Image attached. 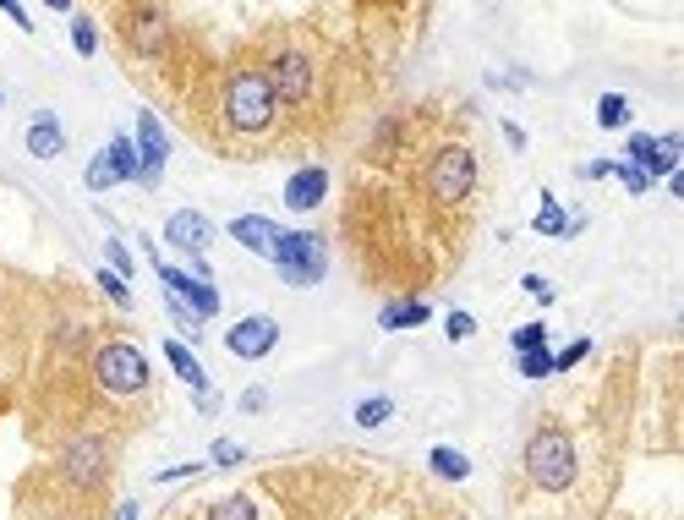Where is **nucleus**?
Listing matches in <instances>:
<instances>
[{
    "mask_svg": "<svg viewBox=\"0 0 684 520\" xmlns=\"http://www.w3.org/2000/svg\"><path fill=\"white\" fill-rule=\"evenodd\" d=\"M225 126L230 132H241V137H252V132H269L274 126V115H280V94L269 88V77L263 72H230V83H225Z\"/></svg>",
    "mask_w": 684,
    "mask_h": 520,
    "instance_id": "obj_1",
    "label": "nucleus"
},
{
    "mask_svg": "<svg viewBox=\"0 0 684 520\" xmlns=\"http://www.w3.org/2000/svg\"><path fill=\"white\" fill-rule=\"evenodd\" d=\"M269 263L285 285L307 291V285H323V274H329V241H323L318 230H280Z\"/></svg>",
    "mask_w": 684,
    "mask_h": 520,
    "instance_id": "obj_2",
    "label": "nucleus"
},
{
    "mask_svg": "<svg viewBox=\"0 0 684 520\" xmlns=\"http://www.w3.org/2000/svg\"><path fill=\"white\" fill-rule=\"evenodd\" d=\"M526 477L537 482L542 493H564L575 482V444L564 427L542 422L537 433L526 438Z\"/></svg>",
    "mask_w": 684,
    "mask_h": 520,
    "instance_id": "obj_3",
    "label": "nucleus"
},
{
    "mask_svg": "<svg viewBox=\"0 0 684 520\" xmlns=\"http://www.w3.org/2000/svg\"><path fill=\"white\" fill-rule=\"evenodd\" d=\"M94 378H99L104 395L132 400V395H148V384H154V367H148V356L137 351L132 340H104L99 351H94Z\"/></svg>",
    "mask_w": 684,
    "mask_h": 520,
    "instance_id": "obj_4",
    "label": "nucleus"
},
{
    "mask_svg": "<svg viewBox=\"0 0 684 520\" xmlns=\"http://www.w3.org/2000/svg\"><path fill=\"white\" fill-rule=\"evenodd\" d=\"M422 181H427V198H433L438 208H455V203L471 198V187H477V159H471L466 143H444L433 159H427Z\"/></svg>",
    "mask_w": 684,
    "mask_h": 520,
    "instance_id": "obj_5",
    "label": "nucleus"
},
{
    "mask_svg": "<svg viewBox=\"0 0 684 520\" xmlns=\"http://www.w3.org/2000/svg\"><path fill=\"white\" fill-rule=\"evenodd\" d=\"M61 471L72 488H94L104 482V471H110V438L104 433H77L72 444L61 449Z\"/></svg>",
    "mask_w": 684,
    "mask_h": 520,
    "instance_id": "obj_6",
    "label": "nucleus"
},
{
    "mask_svg": "<svg viewBox=\"0 0 684 520\" xmlns=\"http://www.w3.org/2000/svg\"><path fill=\"white\" fill-rule=\"evenodd\" d=\"M137 187L143 192H154L159 181H165V159H170V137H165V126H159V115L154 110H137Z\"/></svg>",
    "mask_w": 684,
    "mask_h": 520,
    "instance_id": "obj_7",
    "label": "nucleus"
},
{
    "mask_svg": "<svg viewBox=\"0 0 684 520\" xmlns=\"http://www.w3.org/2000/svg\"><path fill=\"white\" fill-rule=\"evenodd\" d=\"M263 77H269V88H274L285 104H307L312 94H318V72H312V61H307L301 50H280Z\"/></svg>",
    "mask_w": 684,
    "mask_h": 520,
    "instance_id": "obj_8",
    "label": "nucleus"
},
{
    "mask_svg": "<svg viewBox=\"0 0 684 520\" xmlns=\"http://www.w3.org/2000/svg\"><path fill=\"white\" fill-rule=\"evenodd\" d=\"M274 345H280V323L263 318V312H252V318H241V323L225 329V351L241 356V362H263Z\"/></svg>",
    "mask_w": 684,
    "mask_h": 520,
    "instance_id": "obj_9",
    "label": "nucleus"
},
{
    "mask_svg": "<svg viewBox=\"0 0 684 520\" xmlns=\"http://www.w3.org/2000/svg\"><path fill=\"white\" fill-rule=\"evenodd\" d=\"M154 274H159V285H165L170 296H181V302H187L203 323L219 312V291H214V280H192L187 269H176V263H154Z\"/></svg>",
    "mask_w": 684,
    "mask_h": 520,
    "instance_id": "obj_10",
    "label": "nucleus"
},
{
    "mask_svg": "<svg viewBox=\"0 0 684 520\" xmlns=\"http://www.w3.org/2000/svg\"><path fill=\"white\" fill-rule=\"evenodd\" d=\"M165 241L176 252H187V258H203V252L214 247V225H208V214H197V208H176V214L165 219Z\"/></svg>",
    "mask_w": 684,
    "mask_h": 520,
    "instance_id": "obj_11",
    "label": "nucleus"
},
{
    "mask_svg": "<svg viewBox=\"0 0 684 520\" xmlns=\"http://www.w3.org/2000/svg\"><path fill=\"white\" fill-rule=\"evenodd\" d=\"M323 198H329V170L323 165H301L285 181V208L291 214H312V208H323Z\"/></svg>",
    "mask_w": 684,
    "mask_h": 520,
    "instance_id": "obj_12",
    "label": "nucleus"
},
{
    "mask_svg": "<svg viewBox=\"0 0 684 520\" xmlns=\"http://www.w3.org/2000/svg\"><path fill=\"white\" fill-rule=\"evenodd\" d=\"M126 44H132L137 55H159L170 44V22L159 6H137L132 11V28H126Z\"/></svg>",
    "mask_w": 684,
    "mask_h": 520,
    "instance_id": "obj_13",
    "label": "nucleus"
},
{
    "mask_svg": "<svg viewBox=\"0 0 684 520\" xmlns=\"http://www.w3.org/2000/svg\"><path fill=\"white\" fill-rule=\"evenodd\" d=\"M28 154L33 159H61L66 154V126H61L55 110H39L28 121Z\"/></svg>",
    "mask_w": 684,
    "mask_h": 520,
    "instance_id": "obj_14",
    "label": "nucleus"
},
{
    "mask_svg": "<svg viewBox=\"0 0 684 520\" xmlns=\"http://www.w3.org/2000/svg\"><path fill=\"white\" fill-rule=\"evenodd\" d=\"M274 236H280V219H269V214H241V219H230V241H236V247H247V252H263V258H269V252H274Z\"/></svg>",
    "mask_w": 684,
    "mask_h": 520,
    "instance_id": "obj_15",
    "label": "nucleus"
},
{
    "mask_svg": "<svg viewBox=\"0 0 684 520\" xmlns=\"http://www.w3.org/2000/svg\"><path fill=\"white\" fill-rule=\"evenodd\" d=\"M427 318H433V307H427L422 296H400V302H389L384 312H378V329L400 334V329H422Z\"/></svg>",
    "mask_w": 684,
    "mask_h": 520,
    "instance_id": "obj_16",
    "label": "nucleus"
},
{
    "mask_svg": "<svg viewBox=\"0 0 684 520\" xmlns=\"http://www.w3.org/2000/svg\"><path fill=\"white\" fill-rule=\"evenodd\" d=\"M159 351H165L170 373H176L181 384H192V395H197V389H214V384H208V373H203V362H197V351H192L187 340H165Z\"/></svg>",
    "mask_w": 684,
    "mask_h": 520,
    "instance_id": "obj_17",
    "label": "nucleus"
},
{
    "mask_svg": "<svg viewBox=\"0 0 684 520\" xmlns=\"http://www.w3.org/2000/svg\"><path fill=\"white\" fill-rule=\"evenodd\" d=\"M427 471H433L438 482H466L471 477V460L460 455V449H449V444H438L433 455H427Z\"/></svg>",
    "mask_w": 684,
    "mask_h": 520,
    "instance_id": "obj_18",
    "label": "nucleus"
},
{
    "mask_svg": "<svg viewBox=\"0 0 684 520\" xmlns=\"http://www.w3.org/2000/svg\"><path fill=\"white\" fill-rule=\"evenodd\" d=\"M531 230H537V236H570V214L559 208V198H553V192H542V203H537V219H531Z\"/></svg>",
    "mask_w": 684,
    "mask_h": 520,
    "instance_id": "obj_19",
    "label": "nucleus"
},
{
    "mask_svg": "<svg viewBox=\"0 0 684 520\" xmlns=\"http://www.w3.org/2000/svg\"><path fill=\"white\" fill-rule=\"evenodd\" d=\"M104 154H110V165H115V176H121V181H137V143L126 132H115L110 143H104Z\"/></svg>",
    "mask_w": 684,
    "mask_h": 520,
    "instance_id": "obj_20",
    "label": "nucleus"
},
{
    "mask_svg": "<svg viewBox=\"0 0 684 520\" xmlns=\"http://www.w3.org/2000/svg\"><path fill=\"white\" fill-rule=\"evenodd\" d=\"M165 312H170V323L181 329V340H187V345L203 340V318H197V312H192L187 302H181V296H170V291H165Z\"/></svg>",
    "mask_w": 684,
    "mask_h": 520,
    "instance_id": "obj_21",
    "label": "nucleus"
},
{
    "mask_svg": "<svg viewBox=\"0 0 684 520\" xmlns=\"http://www.w3.org/2000/svg\"><path fill=\"white\" fill-rule=\"evenodd\" d=\"M597 126H602V132H624V126H630V99H624V94H602L597 99Z\"/></svg>",
    "mask_w": 684,
    "mask_h": 520,
    "instance_id": "obj_22",
    "label": "nucleus"
},
{
    "mask_svg": "<svg viewBox=\"0 0 684 520\" xmlns=\"http://www.w3.org/2000/svg\"><path fill=\"white\" fill-rule=\"evenodd\" d=\"M83 187H88V192H110V187H121V176H115V165H110V154H104V148H99L94 159H88Z\"/></svg>",
    "mask_w": 684,
    "mask_h": 520,
    "instance_id": "obj_23",
    "label": "nucleus"
},
{
    "mask_svg": "<svg viewBox=\"0 0 684 520\" xmlns=\"http://www.w3.org/2000/svg\"><path fill=\"white\" fill-rule=\"evenodd\" d=\"M72 50L83 55V61H94V55H99V28H94V17H83V11L72 17Z\"/></svg>",
    "mask_w": 684,
    "mask_h": 520,
    "instance_id": "obj_24",
    "label": "nucleus"
},
{
    "mask_svg": "<svg viewBox=\"0 0 684 520\" xmlns=\"http://www.w3.org/2000/svg\"><path fill=\"white\" fill-rule=\"evenodd\" d=\"M613 176H619V181H624V192H630V198H646V192H652V187H657V181H652V176H646V170H641V165H630V159H613Z\"/></svg>",
    "mask_w": 684,
    "mask_h": 520,
    "instance_id": "obj_25",
    "label": "nucleus"
},
{
    "mask_svg": "<svg viewBox=\"0 0 684 520\" xmlns=\"http://www.w3.org/2000/svg\"><path fill=\"white\" fill-rule=\"evenodd\" d=\"M208 520H258V504L247 499V493H230V499H219Z\"/></svg>",
    "mask_w": 684,
    "mask_h": 520,
    "instance_id": "obj_26",
    "label": "nucleus"
},
{
    "mask_svg": "<svg viewBox=\"0 0 684 520\" xmlns=\"http://www.w3.org/2000/svg\"><path fill=\"white\" fill-rule=\"evenodd\" d=\"M394 416V400L389 395H367L362 406H356V427H384Z\"/></svg>",
    "mask_w": 684,
    "mask_h": 520,
    "instance_id": "obj_27",
    "label": "nucleus"
},
{
    "mask_svg": "<svg viewBox=\"0 0 684 520\" xmlns=\"http://www.w3.org/2000/svg\"><path fill=\"white\" fill-rule=\"evenodd\" d=\"M520 378H531V384H537V378H553V351L548 345H542V351H520Z\"/></svg>",
    "mask_w": 684,
    "mask_h": 520,
    "instance_id": "obj_28",
    "label": "nucleus"
},
{
    "mask_svg": "<svg viewBox=\"0 0 684 520\" xmlns=\"http://www.w3.org/2000/svg\"><path fill=\"white\" fill-rule=\"evenodd\" d=\"M104 263H110V269L121 274V280H132V269H137V263H132V247H126L121 236H110V241H104Z\"/></svg>",
    "mask_w": 684,
    "mask_h": 520,
    "instance_id": "obj_29",
    "label": "nucleus"
},
{
    "mask_svg": "<svg viewBox=\"0 0 684 520\" xmlns=\"http://www.w3.org/2000/svg\"><path fill=\"white\" fill-rule=\"evenodd\" d=\"M586 356H591V340H586V334H575V340L564 345L559 356H553V373H570V367H581V362H586Z\"/></svg>",
    "mask_w": 684,
    "mask_h": 520,
    "instance_id": "obj_30",
    "label": "nucleus"
},
{
    "mask_svg": "<svg viewBox=\"0 0 684 520\" xmlns=\"http://www.w3.org/2000/svg\"><path fill=\"white\" fill-rule=\"evenodd\" d=\"M94 280H99V291L110 296L115 307H132V285H126V280H121V274H115V269H99Z\"/></svg>",
    "mask_w": 684,
    "mask_h": 520,
    "instance_id": "obj_31",
    "label": "nucleus"
},
{
    "mask_svg": "<svg viewBox=\"0 0 684 520\" xmlns=\"http://www.w3.org/2000/svg\"><path fill=\"white\" fill-rule=\"evenodd\" d=\"M509 345H515V351H542V345H548V323H520V329L509 334Z\"/></svg>",
    "mask_w": 684,
    "mask_h": 520,
    "instance_id": "obj_32",
    "label": "nucleus"
},
{
    "mask_svg": "<svg viewBox=\"0 0 684 520\" xmlns=\"http://www.w3.org/2000/svg\"><path fill=\"white\" fill-rule=\"evenodd\" d=\"M444 334H449V340H455V345H460V340H471V334H477V318L455 307V312H449V318H444Z\"/></svg>",
    "mask_w": 684,
    "mask_h": 520,
    "instance_id": "obj_33",
    "label": "nucleus"
},
{
    "mask_svg": "<svg viewBox=\"0 0 684 520\" xmlns=\"http://www.w3.org/2000/svg\"><path fill=\"white\" fill-rule=\"evenodd\" d=\"M241 460H247V449H241V444H230V438H219V444H214V466H241Z\"/></svg>",
    "mask_w": 684,
    "mask_h": 520,
    "instance_id": "obj_34",
    "label": "nucleus"
},
{
    "mask_svg": "<svg viewBox=\"0 0 684 520\" xmlns=\"http://www.w3.org/2000/svg\"><path fill=\"white\" fill-rule=\"evenodd\" d=\"M520 291H526V296H537L542 307H553V285L542 280V274H526V280H520Z\"/></svg>",
    "mask_w": 684,
    "mask_h": 520,
    "instance_id": "obj_35",
    "label": "nucleus"
},
{
    "mask_svg": "<svg viewBox=\"0 0 684 520\" xmlns=\"http://www.w3.org/2000/svg\"><path fill=\"white\" fill-rule=\"evenodd\" d=\"M187 477H203V460H187V466H165L154 482H187Z\"/></svg>",
    "mask_w": 684,
    "mask_h": 520,
    "instance_id": "obj_36",
    "label": "nucleus"
},
{
    "mask_svg": "<svg viewBox=\"0 0 684 520\" xmlns=\"http://www.w3.org/2000/svg\"><path fill=\"white\" fill-rule=\"evenodd\" d=\"M0 17H11L22 33H33V17H28V6H22V0H0Z\"/></svg>",
    "mask_w": 684,
    "mask_h": 520,
    "instance_id": "obj_37",
    "label": "nucleus"
},
{
    "mask_svg": "<svg viewBox=\"0 0 684 520\" xmlns=\"http://www.w3.org/2000/svg\"><path fill=\"white\" fill-rule=\"evenodd\" d=\"M236 406H241V411H252V416H258V411H269V389H247V395H241Z\"/></svg>",
    "mask_w": 684,
    "mask_h": 520,
    "instance_id": "obj_38",
    "label": "nucleus"
},
{
    "mask_svg": "<svg viewBox=\"0 0 684 520\" xmlns=\"http://www.w3.org/2000/svg\"><path fill=\"white\" fill-rule=\"evenodd\" d=\"M581 176H586V181H602V176H613V159H586V165H581Z\"/></svg>",
    "mask_w": 684,
    "mask_h": 520,
    "instance_id": "obj_39",
    "label": "nucleus"
},
{
    "mask_svg": "<svg viewBox=\"0 0 684 520\" xmlns=\"http://www.w3.org/2000/svg\"><path fill=\"white\" fill-rule=\"evenodd\" d=\"M504 143L515 148V154H526V126H515V121H504Z\"/></svg>",
    "mask_w": 684,
    "mask_h": 520,
    "instance_id": "obj_40",
    "label": "nucleus"
},
{
    "mask_svg": "<svg viewBox=\"0 0 684 520\" xmlns=\"http://www.w3.org/2000/svg\"><path fill=\"white\" fill-rule=\"evenodd\" d=\"M197 411H203V416H219V395H214V389H197Z\"/></svg>",
    "mask_w": 684,
    "mask_h": 520,
    "instance_id": "obj_41",
    "label": "nucleus"
},
{
    "mask_svg": "<svg viewBox=\"0 0 684 520\" xmlns=\"http://www.w3.org/2000/svg\"><path fill=\"white\" fill-rule=\"evenodd\" d=\"M115 520H137V499H126L121 510H115Z\"/></svg>",
    "mask_w": 684,
    "mask_h": 520,
    "instance_id": "obj_42",
    "label": "nucleus"
},
{
    "mask_svg": "<svg viewBox=\"0 0 684 520\" xmlns=\"http://www.w3.org/2000/svg\"><path fill=\"white\" fill-rule=\"evenodd\" d=\"M44 6H50V11H72V0H44Z\"/></svg>",
    "mask_w": 684,
    "mask_h": 520,
    "instance_id": "obj_43",
    "label": "nucleus"
},
{
    "mask_svg": "<svg viewBox=\"0 0 684 520\" xmlns=\"http://www.w3.org/2000/svg\"><path fill=\"white\" fill-rule=\"evenodd\" d=\"M0 104H6V88H0Z\"/></svg>",
    "mask_w": 684,
    "mask_h": 520,
    "instance_id": "obj_44",
    "label": "nucleus"
}]
</instances>
